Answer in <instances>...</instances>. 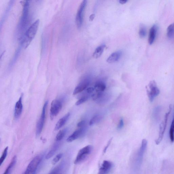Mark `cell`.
I'll list each match as a JSON object with an SVG mask.
<instances>
[{"instance_id": "cell-15", "label": "cell", "mask_w": 174, "mask_h": 174, "mask_svg": "<svg viewBox=\"0 0 174 174\" xmlns=\"http://www.w3.org/2000/svg\"><path fill=\"white\" fill-rule=\"evenodd\" d=\"M158 31V26L156 25H154L150 30L148 42L149 44L152 45L155 40Z\"/></svg>"}, {"instance_id": "cell-36", "label": "cell", "mask_w": 174, "mask_h": 174, "mask_svg": "<svg viewBox=\"0 0 174 174\" xmlns=\"http://www.w3.org/2000/svg\"><path fill=\"white\" fill-rule=\"evenodd\" d=\"M112 139H113V138H111L108 141L107 145H106V147H105V148H104V149L103 150V151H104V153H105V152L106 151V150H107L108 147L109 146V145H110V144H111V141L112 140Z\"/></svg>"}, {"instance_id": "cell-20", "label": "cell", "mask_w": 174, "mask_h": 174, "mask_svg": "<svg viewBox=\"0 0 174 174\" xmlns=\"http://www.w3.org/2000/svg\"><path fill=\"white\" fill-rule=\"evenodd\" d=\"M16 156H15L12 159L11 161V162L10 164L8 165L3 174H10L13 169H14L15 165L16 164Z\"/></svg>"}, {"instance_id": "cell-21", "label": "cell", "mask_w": 174, "mask_h": 174, "mask_svg": "<svg viewBox=\"0 0 174 174\" xmlns=\"http://www.w3.org/2000/svg\"><path fill=\"white\" fill-rule=\"evenodd\" d=\"M21 47V46L19 47L17 49L16 53H15L14 57L13 58L11 61L10 63L9 66L10 68H11V67L14 66V64L16 63V61L17 58H18L19 54L20 53Z\"/></svg>"}, {"instance_id": "cell-3", "label": "cell", "mask_w": 174, "mask_h": 174, "mask_svg": "<svg viewBox=\"0 0 174 174\" xmlns=\"http://www.w3.org/2000/svg\"><path fill=\"white\" fill-rule=\"evenodd\" d=\"M93 150V147L91 145H86L80 149L76 156L74 164H78L84 161L92 153Z\"/></svg>"}, {"instance_id": "cell-18", "label": "cell", "mask_w": 174, "mask_h": 174, "mask_svg": "<svg viewBox=\"0 0 174 174\" xmlns=\"http://www.w3.org/2000/svg\"><path fill=\"white\" fill-rule=\"evenodd\" d=\"M106 88V85L104 82L100 81L96 82L94 88L97 92H103Z\"/></svg>"}, {"instance_id": "cell-37", "label": "cell", "mask_w": 174, "mask_h": 174, "mask_svg": "<svg viewBox=\"0 0 174 174\" xmlns=\"http://www.w3.org/2000/svg\"><path fill=\"white\" fill-rule=\"evenodd\" d=\"M94 88L93 87H90L87 89L86 92L88 93H92L95 90Z\"/></svg>"}, {"instance_id": "cell-35", "label": "cell", "mask_w": 174, "mask_h": 174, "mask_svg": "<svg viewBox=\"0 0 174 174\" xmlns=\"http://www.w3.org/2000/svg\"><path fill=\"white\" fill-rule=\"evenodd\" d=\"M124 126L123 120V118H121L120 120L117 129L119 130L122 129Z\"/></svg>"}, {"instance_id": "cell-11", "label": "cell", "mask_w": 174, "mask_h": 174, "mask_svg": "<svg viewBox=\"0 0 174 174\" xmlns=\"http://www.w3.org/2000/svg\"><path fill=\"white\" fill-rule=\"evenodd\" d=\"M23 94H21L18 101H17L15 106L14 117L15 119H18L21 116L22 112L23 105L22 103V98Z\"/></svg>"}, {"instance_id": "cell-38", "label": "cell", "mask_w": 174, "mask_h": 174, "mask_svg": "<svg viewBox=\"0 0 174 174\" xmlns=\"http://www.w3.org/2000/svg\"><path fill=\"white\" fill-rule=\"evenodd\" d=\"M95 16V15L94 14H93L92 15H91L90 17V18H89V20H90V21H92L93 20V19H94Z\"/></svg>"}, {"instance_id": "cell-31", "label": "cell", "mask_w": 174, "mask_h": 174, "mask_svg": "<svg viewBox=\"0 0 174 174\" xmlns=\"http://www.w3.org/2000/svg\"><path fill=\"white\" fill-rule=\"evenodd\" d=\"M103 92H97L92 95V98L95 101L101 98L103 96Z\"/></svg>"}, {"instance_id": "cell-7", "label": "cell", "mask_w": 174, "mask_h": 174, "mask_svg": "<svg viewBox=\"0 0 174 174\" xmlns=\"http://www.w3.org/2000/svg\"><path fill=\"white\" fill-rule=\"evenodd\" d=\"M87 1L84 0L80 4L77 11L76 18V23L78 29L81 28L83 21V14L87 5Z\"/></svg>"}, {"instance_id": "cell-23", "label": "cell", "mask_w": 174, "mask_h": 174, "mask_svg": "<svg viewBox=\"0 0 174 174\" xmlns=\"http://www.w3.org/2000/svg\"><path fill=\"white\" fill-rule=\"evenodd\" d=\"M58 145L57 144H56L54 145L52 148L50 150L48 153L47 154L45 158L47 160L49 159L51 157H53L54 154L58 150Z\"/></svg>"}, {"instance_id": "cell-9", "label": "cell", "mask_w": 174, "mask_h": 174, "mask_svg": "<svg viewBox=\"0 0 174 174\" xmlns=\"http://www.w3.org/2000/svg\"><path fill=\"white\" fill-rule=\"evenodd\" d=\"M62 107V102L60 100L55 99L52 101L50 109V117L51 120H53L59 113Z\"/></svg>"}, {"instance_id": "cell-26", "label": "cell", "mask_w": 174, "mask_h": 174, "mask_svg": "<svg viewBox=\"0 0 174 174\" xmlns=\"http://www.w3.org/2000/svg\"><path fill=\"white\" fill-rule=\"evenodd\" d=\"M139 36L141 38H144L146 36L147 30L146 28L143 25H141L139 31Z\"/></svg>"}, {"instance_id": "cell-32", "label": "cell", "mask_w": 174, "mask_h": 174, "mask_svg": "<svg viewBox=\"0 0 174 174\" xmlns=\"http://www.w3.org/2000/svg\"><path fill=\"white\" fill-rule=\"evenodd\" d=\"M88 96H86L82 97L81 98H80L76 102V106L81 105V104L86 102L88 99Z\"/></svg>"}, {"instance_id": "cell-28", "label": "cell", "mask_w": 174, "mask_h": 174, "mask_svg": "<svg viewBox=\"0 0 174 174\" xmlns=\"http://www.w3.org/2000/svg\"><path fill=\"white\" fill-rule=\"evenodd\" d=\"M8 147H6L4 149L3 154H2L1 158H0V164L1 166L5 160L8 154Z\"/></svg>"}, {"instance_id": "cell-10", "label": "cell", "mask_w": 174, "mask_h": 174, "mask_svg": "<svg viewBox=\"0 0 174 174\" xmlns=\"http://www.w3.org/2000/svg\"><path fill=\"white\" fill-rule=\"evenodd\" d=\"M113 167L112 163L109 161L104 160L99 169L98 174H108L111 170Z\"/></svg>"}, {"instance_id": "cell-17", "label": "cell", "mask_w": 174, "mask_h": 174, "mask_svg": "<svg viewBox=\"0 0 174 174\" xmlns=\"http://www.w3.org/2000/svg\"><path fill=\"white\" fill-rule=\"evenodd\" d=\"M70 116V113H68L62 117V118L60 119L58 121L57 123H56L54 129L55 130H57L61 128L68 121Z\"/></svg>"}, {"instance_id": "cell-8", "label": "cell", "mask_w": 174, "mask_h": 174, "mask_svg": "<svg viewBox=\"0 0 174 174\" xmlns=\"http://www.w3.org/2000/svg\"><path fill=\"white\" fill-rule=\"evenodd\" d=\"M171 108V106H170L169 111L165 114L164 121L162 122L160 125L158 138L155 141L156 145L159 144L163 140L165 130H166L167 121H168V117L170 114V113L172 110Z\"/></svg>"}, {"instance_id": "cell-39", "label": "cell", "mask_w": 174, "mask_h": 174, "mask_svg": "<svg viewBox=\"0 0 174 174\" xmlns=\"http://www.w3.org/2000/svg\"><path fill=\"white\" fill-rule=\"evenodd\" d=\"M127 0H120V1H119V3L120 4L123 5V4H125L127 3Z\"/></svg>"}, {"instance_id": "cell-30", "label": "cell", "mask_w": 174, "mask_h": 174, "mask_svg": "<svg viewBox=\"0 0 174 174\" xmlns=\"http://www.w3.org/2000/svg\"><path fill=\"white\" fill-rule=\"evenodd\" d=\"M161 108L159 106L156 107L154 110L153 115L154 118L158 119L159 116V115L160 111Z\"/></svg>"}, {"instance_id": "cell-4", "label": "cell", "mask_w": 174, "mask_h": 174, "mask_svg": "<svg viewBox=\"0 0 174 174\" xmlns=\"http://www.w3.org/2000/svg\"><path fill=\"white\" fill-rule=\"evenodd\" d=\"M146 89L148 96L150 101L153 102L155 98L160 93V90L158 88L155 81L152 80L146 86Z\"/></svg>"}, {"instance_id": "cell-6", "label": "cell", "mask_w": 174, "mask_h": 174, "mask_svg": "<svg viewBox=\"0 0 174 174\" xmlns=\"http://www.w3.org/2000/svg\"><path fill=\"white\" fill-rule=\"evenodd\" d=\"M42 157L37 155L33 158L29 163L26 170L23 174H32L36 171L42 160Z\"/></svg>"}, {"instance_id": "cell-2", "label": "cell", "mask_w": 174, "mask_h": 174, "mask_svg": "<svg viewBox=\"0 0 174 174\" xmlns=\"http://www.w3.org/2000/svg\"><path fill=\"white\" fill-rule=\"evenodd\" d=\"M40 24L38 19L28 28L21 40V45L24 48H27L31 43L37 32Z\"/></svg>"}, {"instance_id": "cell-22", "label": "cell", "mask_w": 174, "mask_h": 174, "mask_svg": "<svg viewBox=\"0 0 174 174\" xmlns=\"http://www.w3.org/2000/svg\"><path fill=\"white\" fill-rule=\"evenodd\" d=\"M167 36L169 39L174 38V23L171 24L167 28Z\"/></svg>"}, {"instance_id": "cell-24", "label": "cell", "mask_w": 174, "mask_h": 174, "mask_svg": "<svg viewBox=\"0 0 174 174\" xmlns=\"http://www.w3.org/2000/svg\"><path fill=\"white\" fill-rule=\"evenodd\" d=\"M67 130L66 129H64L60 130L58 132L56 138V141H59L62 140L66 133Z\"/></svg>"}, {"instance_id": "cell-1", "label": "cell", "mask_w": 174, "mask_h": 174, "mask_svg": "<svg viewBox=\"0 0 174 174\" xmlns=\"http://www.w3.org/2000/svg\"><path fill=\"white\" fill-rule=\"evenodd\" d=\"M30 4L29 1H25L23 4V8L21 16L16 30L17 38L21 40L30 22Z\"/></svg>"}, {"instance_id": "cell-27", "label": "cell", "mask_w": 174, "mask_h": 174, "mask_svg": "<svg viewBox=\"0 0 174 174\" xmlns=\"http://www.w3.org/2000/svg\"><path fill=\"white\" fill-rule=\"evenodd\" d=\"M101 118V116L99 115H96L91 119L89 124L90 126H92L99 121Z\"/></svg>"}, {"instance_id": "cell-33", "label": "cell", "mask_w": 174, "mask_h": 174, "mask_svg": "<svg viewBox=\"0 0 174 174\" xmlns=\"http://www.w3.org/2000/svg\"><path fill=\"white\" fill-rule=\"evenodd\" d=\"M86 121H82L79 122L77 124V127L80 128H83L85 127Z\"/></svg>"}, {"instance_id": "cell-29", "label": "cell", "mask_w": 174, "mask_h": 174, "mask_svg": "<svg viewBox=\"0 0 174 174\" xmlns=\"http://www.w3.org/2000/svg\"><path fill=\"white\" fill-rule=\"evenodd\" d=\"M63 154L62 153L58 154L54 157L53 160H52V163L53 165H55L56 163L59 161L62 157Z\"/></svg>"}, {"instance_id": "cell-34", "label": "cell", "mask_w": 174, "mask_h": 174, "mask_svg": "<svg viewBox=\"0 0 174 174\" xmlns=\"http://www.w3.org/2000/svg\"><path fill=\"white\" fill-rule=\"evenodd\" d=\"M60 171V168L59 167H56L49 174H59Z\"/></svg>"}, {"instance_id": "cell-19", "label": "cell", "mask_w": 174, "mask_h": 174, "mask_svg": "<svg viewBox=\"0 0 174 174\" xmlns=\"http://www.w3.org/2000/svg\"><path fill=\"white\" fill-rule=\"evenodd\" d=\"M105 47V45H102L97 48L93 53V58H99L103 54Z\"/></svg>"}, {"instance_id": "cell-5", "label": "cell", "mask_w": 174, "mask_h": 174, "mask_svg": "<svg viewBox=\"0 0 174 174\" xmlns=\"http://www.w3.org/2000/svg\"><path fill=\"white\" fill-rule=\"evenodd\" d=\"M48 104V101L45 102L42 109V114L41 115L40 119L37 123L36 129V134L37 136H39L42 133L44 126L45 123L46 118V112L47 106Z\"/></svg>"}, {"instance_id": "cell-16", "label": "cell", "mask_w": 174, "mask_h": 174, "mask_svg": "<svg viewBox=\"0 0 174 174\" xmlns=\"http://www.w3.org/2000/svg\"><path fill=\"white\" fill-rule=\"evenodd\" d=\"M122 54V52L118 51L114 52L106 60V61L109 63H114L118 61L121 58Z\"/></svg>"}, {"instance_id": "cell-12", "label": "cell", "mask_w": 174, "mask_h": 174, "mask_svg": "<svg viewBox=\"0 0 174 174\" xmlns=\"http://www.w3.org/2000/svg\"><path fill=\"white\" fill-rule=\"evenodd\" d=\"M90 83V81L89 79H86L82 80L76 87L73 91V95H76L82 92L88 88Z\"/></svg>"}, {"instance_id": "cell-14", "label": "cell", "mask_w": 174, "mask_h": 174, "mask_svg": "<svg viewBox=\"0 0 174 174\" xmlns=\"http://www.w3.org/2000/svg\"><path fill=\"white\" fill-rule=\"evenodd\" d=\"M147 141L145 139H143L141 143V146L139 150L138 157V161L139 164H140L142 162L143 155L146 150L147 146Z\"/></svg>"}, {"instance_id": "cell-25", "label": "cell", "mask_w": 174, "mask_h": 174, "mask_svg": "<svg viewBox=\"0 0 174 174\" xmlns=\"http://www.w3.org/2000/svg\"><path fill=\"white\" fill-rule=\"evenodd\" d=\"M169 136L171 142L173 143L174 141V117L170 129Z\"/></svg>"}, {"instance_id": "cell-13", "label": "cell", "mask_w": 174, "mask_h": 174, "mask_svg": "<svg viewBox=\"0 0 174 174\" xmlns=\"http://www.w3.org/2000/svg\"><path fill=\"white\" fill-rule=\"evenodd\" d=\"M84 128H80V129L75 130L67 138L66 140L67 142L71 143L80 138L84 134Z\"/></svg>"}]
</instances>
